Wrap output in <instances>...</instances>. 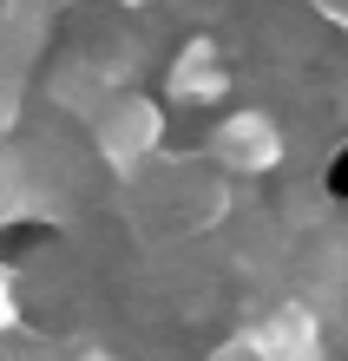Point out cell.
<instances>
[{"label": "cell", "instance_id": "6da1fadb", "mask_svg": "<svg viewBox=\"0 0 348 361\" xmlns=\"http://www.w3.org/2000/svg\"><path fill=\"white\" fill-rule=\"evenodd\" d=\"M92 138H99L105 164L138 171V158H151V152H158V138H164V105L145 99V92H125V99H112L92 118Z\"/></svg>", "mask_w": 348, "mask_h": 361}, {"label": "cell", "instance_id": "7a4b0ae2", "mask_svg": "<svg viewBox=\"0 0 348 361\" xmlns=\"http://www.w3.org/2000/svg\"><path fill=\"white\" fill-rule=\"evenodd\" d=\"M210 158L224 164V171H244V178L276 171V164H282V132H276V118H270V112H230V118H217Z\"/></svg>", "mask_w": 348, "mask_h": 361}, {"label": "cell", "instance_id": "3957f363", "mask_svg": "<svg viewBox=\"0 0 348 361\" xmlns=\"http://www.w3.org/2000/svg\"><path fill=\"white\" fill-rule=\"evenodd\" d=\"M250 361H322V315L309 302H282L276 315L244 329Z\"/></svg>", "mask_w": 348, "mask_h": 361}, {"label": "cell", "instance_id": "277c9868", "mask_svg": "<svg viewBox=\"0 0 348 361\" xmlns=\"http://www.w3.org/2000/svg\"><path fill=\"white\" fill-rule=\"evenodd\" d=\"M230 92V66L217 53V39H191V47L171 59V99H191V105H217Z\"/></svg>", "mask_w": 348, "mask_h": 361}, {"label": "cell", "instance_id": "5b68a950", "mask_svg": "<svg viewBox=\"0 0 348 361\" xmlns=\"http://www.w3.org/2000/svg\"><path fill=\"white\" fill-rule=\"evenodd\" d=\"M13 118H20V86L7 79V86H0V138L13 132Z\"/></svg>", "mask_w": 348, "mask_h": 361}, {"label": "cell", "instance_id": "8992f818", "mask_svg": "<svg viewBox=\"0 0 348 361\" xmlns=\"http://www.w3.org/2000/svg\"><path fill=\"white\" fill-rule=\"evenodd\" d=\"M0 329H13V283H7V269H0Z\"/></svg>", "mask_w": 348, "mask_h": 361}, {"label": "cell", "instance_id": "52a82bcc", "mask_svg": "<svg viewBox=\"0 0 348 361\" xmlns=\"http://www.w3.org/2000/svg\"><path fill=\"white\" fill-rule=\"evenodd\" d=\"M210 361H250V348H244V335H236V342H224V348H217Z\"/></svg>", "mask_w": 348, "mask_h": 361}, {"label": "cell", "instance_id": "ba28073f", "mask_svg": "<svg viewBox=\"0 0 348 361\" xmlns=\"http://www.w3.org/2000/svg\"><path fill=\"white\" fill-rule=\"evenodd\" d=\"M79 361H112V355H105V348H85V355H79Z\"/></svg>", "mask_w": 348, "mask_h": 361}, {"label": "cell", "instance_id": "9c48e42d", "mask_svg": "<svg viewBox=\"0 0 348 361\" xmlns=\"http://www.w3.org/2000/svg\"><path fill=\"white\" fill-rule=\"evenodd\" d=\"M119 7H151V0H119Z\"/></svg>", "mask_w": 348, "mask_h": 361}]
</instances>
